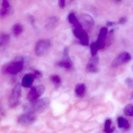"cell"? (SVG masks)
Wrapping results in <instances>:
<instances>
[{
    "instance_id": "6da1fadb",
    "label": "cell",
    "mask_w": 133,
    "mask_h": 133,
    "mask_svg": "<svg viewBox=\"0 0 133 133\" xmlns=\"http://www.w3.org/2000/svg\"><path fill=\"white\" fill-rule=\"evenodd\" d=\"M50 104V100L47 98L39 99L35 102H31L29 104L25 105L24 109L27 112L35 114H41L45 112L49 107Z\"/></svg>"
},
{
    "instance_id": "7a4b0ae2",
    "label": "cell",
    "mask_w": 133,
    "mask_h": 133,
    "mask_svg": "<svg viewBox=\"0 0 133 133\" xmlns=\"http://www.w3.org/2000/svg\"><path fill=\"white\" fill-rule=\"evenodd\" d=\"M24 62V59L22 57H17L4 65L2 68V71L6 74H17L23 69Z\"/></svg>"
},
{
    "instance_id": "3957f363",
    "label": "cell",
    "mask_w": 133,
    "mask_h": 133,
    "mask_svg": "<svg viewBox=\"0 0 133 133\" xmlns=\"http://www.w3.org/2000/svg\"><path fill=\"white\" fill-rule=\"evenodd\" d=\"M73 27V33L75 37L79 39L81 44L82 45H88L89 42L88 36L87 32L83 29L81 24L79 23Z\"/></svg>"
},
{
    "instance_id": "277c9868",
    "label": "cell",
    "mask_w": 133,
    "mask_h": 133,
    "mask_svg": "<svg viewBox=\"0 0 133 133\" xmlns=\"http://www.w3.org/2000/svg\"><path fill=\"white\" fill-rule=\"evenodd\" d=\"M21 86L20 84L16 85L12 89L8 101L9 107L14 108L19 104L21 96Z\"/></svg>"
},
{
    "instance_id": "5b68a950",
    "label": "cell",
    "mask_w": 133,
    "mask_h": 133,
    "mask_svg": "<svg viewBox=\"0 0 133 133\" xmlns=\"http://www.w3.org/2000/svg\"><path fill=\"white\" fill-rule=\"evenodd\" d=\"M51 46V42L48 39H43L37 42L35 47V54L38 56H44L49 51Z\"/></svg>"
},
{
    "instance_id": "8992f818",
    "label": "cell",
    "mask_w": 133,
    "mask_h": 133,
    "mask_svg": "<svg viewBox=\"0 0 133 133\" xmlns=\"http://www.w3.org/2000/svg\"><path fill=\"white\" fill-rule=\"evenodd\" d=\"M45 87L44 85H40L31 88L28 93V98L31 102H33L39 99V98L44 93Z\"/></svg>"
},
{
    "instance_id": "52a82bcc",
    "label": "cell",
    "mask_w": 133,
    "mask_h": 133,
    "mask_svg": "<svg viewBox=\"0 0 133 133\" xmlns=\"http://www.w3.org/2000/svg\"><path fill=\"white\" fill-rule=\"evenodd\" d=\"M131 59V56L127 52H123L119 54L113 60L112 63L113 67L117 68L130 62Z\"/></svg>"
},
{
    "instance_id": "ba28073f",
    "label": "cell",
    "mask_w": 133,
    "mask_h": 133,
    "mask_svg": "<svg viewBox=\"0 0 133 133\" xmlns=\"http://www.w3.org/2000/svg\"><path fill=\"white\" fill-rule=\"evenodd\" d=\"M36 114L32 112H27L22 114L18 118V123L23 125H31L36 121Z\"/></svg>"
},
{
    "instance_id": "9c48e42d",
    "label": "cell",
    "mask_w": 133,
    "mask_h": 133,
    "mask_svg": "<svg viewBox=\"0 0 133 133\" xmlns=\"http://www.w3.org/2000/svg\"><path fill=\"white\" fill-rule=\"evenodd\" d=\"M99 63V57L98 56H92L89 59L87 64L86 68L87 70L92 73H96L98 72V65Z\"/></svg>"
},
{
    "instance_id": "30bf717a",
    "label": "cell",
    "mask_w": 133,
    "mask_h": 133,
    "mask_svg": "<svg viewBox=\"0 0 133 133\" xmlns=\"http://www.w3.org/2000/svg\"><path fill=\"white\" fill-rule=\"evenodd\" d=\"M105 45L104 39L98 38L97 41L92 43L90 45V49L92 56H96L98 50L103 49L105 46Z\"/></svg>"
},
{
    "instance_id": "8fae6325",
    "label": "cell",
    "mask_w": 133,
    "mask_h": 133,
    "mask_svg": "<svg viewBox=\"0 0 133 133\" xmlns=\"http://www.w3.org/2000/svg\"><path fill=\"white\" fill-rule=\"evenodd\" d=\"M81 22L85 28L90 29L94 26L95 22L92 17L88 14H84L82 16Z\"/></svg>"
},
{
    "instance_id": "7c38bea8",
    "label": "cell",
    "mask_w": 133,
    "mask_h": 133,
    "mask_svg": "<svg viewBox=\"0 0 133 133\" xmlns=\"http://www.w3.org/2000/svg\"><path fill=\"white\" fill-rule=\"evenodd\" d=\"M11 8L9 1H2L1 10V18H5L10 13Z\"/></svg>"
},
{
    "instance_id": "4fadbf2b",
    "label": "cell",
    "mask_w": 133,
    "mask_h": 133,
    "mask_svg": "<svg viewBox=\"0 0 133 133\" xmlns=\"http://www.w3.org/2000/svg\"><path fill=\"white\" fill-rule=\"evenodd\" d=\"M35 79L33 74H28L23 77L22 85L25 88H30Z\"/></svg>"
},
{
    "instance_id": "5bb4252c",
    "label": "cell",
    "mask_w": 133,
    "mask_h": 133,
    "mask_svg": "<svg viewBox=\"0 0 133 133\" xmlns=\"http://www.w3.org/2000/svg\"><path fill=\"white\" fill-rule=\"evenodd\" d=\"M75 95L79 98H82L84 96L86 92V86L82 83L78 84L75 88Z\"/></svg>"
},
{
    "instance_id": "9a60e30c",
    "label": "cell",
    "mask_w": 133,
    "mask_h": 133,
    "mask_svg": "<svg viewBox=\"0 0 133 133\" xmlns=\"http://www.w3.org/2000/svg\"><path fill=\"white\" fill-rule=\"evenodd\" d=\"M57 65L66 70H70L72 67V64L69 57H64L63 59L57 63Z\"/></svg>"
},
{
    "instance_id": "2e32d148",
    "label": "cell",
    "mask_w": 133,
    "mask_h": 133,
    "mask_svg": "<svg viewBox=\"0 0 133 133\" xmlns=\"http://www.w3.org/2000/svg\"><path fill=\"white\" fill-rule=\"evenodd\" d=\"M59 19L56 16H52L47 20L45 26L46 28L52 29L54 28L59 23Z\"/></svg>"
},
{
    "instance_id": "e0dca14e",
    "label": "cell",
    "mask_w": 133,
    "mask_h": 133,
    "mask_svg": "<svg viewBox=\"0 0 133 133\" xmlns=\"http://www.w3.org/2000/svg\"><path fill=\"white\" fill-rule=\"evenodd\" d=\"M117 121L118 126L119 128H123L124 129L127 130L130 127V123L128 121L122 117H118Z\"/></svg>"
},
{
    "instance_id": "ac0fdd59",
    "label": "cell",
    "mask_w": 133,
    "mask_h": 133,
    "mask_svg": "<svg viewBox=\"0 0 133 133\" xmlns=\"http://www.w3.org/2000/svg\"><path fill=\"white\" fill-rule=\"evenodd\" d=\"M12 32L15 37L19 36L24 31V28L22 25L17 23L13 26L12 28Z\"/></svg>"
},
{
    "instance_id": "d6986e66",
    "label": "cell",
    "mask_w": 133,
    "mask_h": 133,
    "mask_svg": "<svg viewBox=\"0 0 133 133\" xmlns=\"http://www.w3.org/2000/svg\"><path fill=\"white\" fill-rule=\"evenodd\" d=\"M115 130V127H112V121L110 119L106 120L104 124V131L106 133H112Z\"/></svg>"
},
{
    "instance_id": "ffe728a7",
    "label": "cell",
    "mask_w": 133,
    "mask_h": 133,
    "mask_svg": "<svg viewBox=\"0 0 133 133\" xmlns=\"http://www.w3.org/2000/svg\"><path fill=\"white\" fill-rule=\"evenodd\" d=\"M10 40V36L8 34L3 33L1 37L0 45L1 47L6 46L9 43Z\"/></svg>"
},
{
    "instance_id": "44dd1931",
    "label": "cell",
    "mask_w": 133,
    "mask_h": 133,
    "mask_svg": "<svg viewBox=\"0 0 133 133\" xmlns=\"http://www.w3.org/2000/svg\"><path fill=\"white\" fill-rule=\"evenodd\" d=\"M50 81L56 88L59 87L61 83V79L59 76L57 75H51L50 77Z\"/></svg>"
},
{
    "instance_id": "7402d4cb",
    "label": "cell",
    "mask_w": 133,
    "mask_h": 133,
    "mask_svg": "<svg viewBox=\"0 0 133 133\" xmlns=\"http://www.w3.org/2000/svg\"><path fill=\"white\" fill-rule=\"evenodd\" d=\"M123 112L126 116H133V105L129 104L126 105L124 109Z\"/></svg>"
},
{
    "instance_id": "603a6c76",
    "label": "cell",
    "mask_w": 133,
    "mask_h": 133,
    "mask_svg": "<svg viewBox=\"0 0 133 133\" xmlns=\"http://www.w3.org/2000/svg\"><path fill=\"white\" fill-rule=\"evenodd\" d=\"M68 21L73 26L79 23L78 20L77 19L74 13H71L69 15L68 17Z\"/></svg>"
},
{
    "instance_id": "cb8c5ba5",
    "label": "cell",
    "mask_w": 133,
    "mask_h": 133,
    "mask_svg": "<svg viewBox=\"0 0 133 133\" xmlns=\"http://www.w3.org/2000/svg\"><path fill=\"white\" fill-rule=\"evenodd\" d=\"M108 29L107 28L105 27H103L100 29L99 31V34L98 38L105 39V38L106 37L108 33Z\"/></svg>"
},
{
    "instance_id": "d4e9b609",
    "label": "cell",
    "mask_w": 133,
    "mask_h": 133,
    "mask_svg": "<svg viewBox=\"0 0 133 133\" xmlns=\"http://www.w3.org/2000/svg\"><path fill=\"white\" fill-rule=\"evenodd\" d=\"M124 83L127 86L131 87L133 85V79L130 77L127 78L124 80Z\"/></svg>"
},
{
    "instance_id": "484cf974",
    "label": "cell",
    "mask_w": 133,
    "mask_h": 133,
    "mask_svg": "<svg viewBox=\"0 0 133 133\" xmlns=\"http://www.w3.org/2000/svg\"><path fill=\"white\" fill-rule=\"evenodd\" d=\"M127 18L125 17H122L120 18L118 21V24L124 25L127 22Z\"/></svg>"
},
{
    "instance_id": "4316f807",
    "label": "cell",
    "mask_w": 133,
    "mask_h": 133,
    "mask_svg": "<svg viewBox=\"0 0 133 133\" xmlns=\"http://www.w3.org/2000/svg\"><path fill=\"white\" fill-rule=\"evenodd\" d=\"M33 74L34 75L35 78H39L41 77L42 76V74L40 71L37 70L35 71Z\"/></svg>"
},
{
    "instance_id": "83f0119b",
    "label": "cell",
    "mask_w": 133,
    "mask_h": 133,
    "mask_svg": "<svg viewBox=\"0 0 133 133\" xmlns=\"http://www.w3.org/2000/svg\"><path fill=\"white\" fill-rule=\"evenodd\" d=\"M58 4H59V6L61 8L63 9L64 8L65 6V1L64 0H60L58 1Z\"/></svg>"
},
{
    "instance_id": "f1b7e54d",
    "label": "cell",
    "mask_w": 133,
    "mask_h": 133,
    "mask_svg": "<svg viewBox=\"0 0 133 133\" xmlns=\"http://www.w3.org/2000/svg\"><path fill=\"white\" fill-rule=\"evenodd\" d=\"M116 24V22H114L107 21L106 23V25L107 26H109V27H110V26H112Z\"/></svg>"
},
{
    "instance_id": "f546056e",
    "label": "cell",
    "mask_w": 133,
    "mask_h": 133,
    "mask_svg": "<svg viewBox=\"0 0 133 133\" xmlns=\"http://www.w3.org/2000/svg\"><path fill=\"white\" fill-rule=\"evenodd\" d=\"M29 20H30V22L32 24H33L34 23V18L32 16H30L29 18Z\"/></svg>"
},
{
    "instance_id": "4dcf8cb0",
    "label": "cell",
    "mask_w": 133,
    "mask_h": 133,
    "mask_svg": "<svg viewBox=\"0 0 133 133\" xmlns=\"http://www.w3.org/2000/svg\"><path fill=\"white\" fill-rule=\"evenodd\" d=\"M133 99V93L131 95V96L130 97V99Z\"/></svg>"
},
{
    "instance_id": "1f68e13d",
    "label": "cell",
    "mask_w": 133,
    "mask_h": 133,
    "mask_svg": "<svg viewBox=\"0 0 133 133\" xmlns=\"http://www.w3.org/2000/svg\"><path fill=\"white\" fill-rule=\"evenodd\" d=\"M132 70L133 71V66H132Z\"/></svg>"
}]
</instances>
